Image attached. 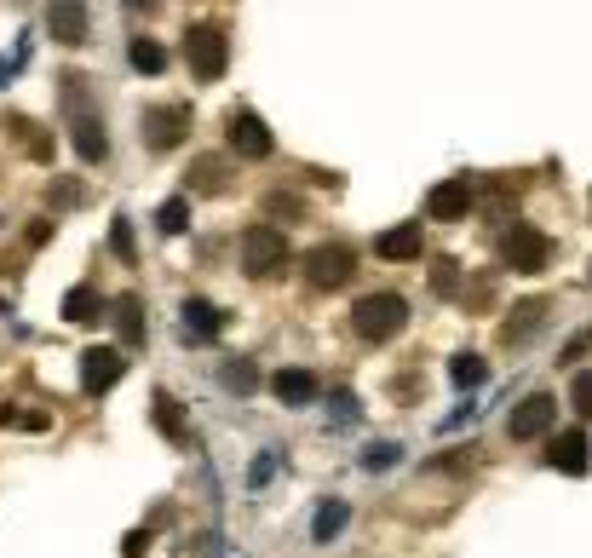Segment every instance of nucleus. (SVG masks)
I'll use <instances>...</instances> for the list:
<instances>
[{"mask_svg": "<svg viewBox=\"0 0 592 558\" xmlns=\"http://www.w3.org/2000/svg\"><path fill=\"white\" fill-rule=\"evenodd\" d=\"M351 323H357L363 340H391L397 328L409 323V305H403V294H368V300H357Z\"/></svg>", "mask_w": 592, "mask_h": 558, "instance_id": "obj_1", "label": "nucleus"}, {"mask_svg": "<svg viewBox=\"0 0 592 558\" xmlns=\"http://www.w3.org/2000/svg\"><path fill=\"white\" fill-rule=\"evenodd\" d=\"M184 52H190V70L202 75V81H219V75H225V58H230V41H225V29L196 24L184 35Z\"/></svg>", "mask_w": 592, "mask_h": 558, "instance_id": "obj_2", "label": "nucleus"}, {"mask_svg": "<svg viewBox=\"0 0 592 558\" xmlns=\"http://www.w3.org/2000/svg\"><path fill=\"white\" fill-rule=\"evenodd\" d=\"M552 420H558V397L535 392V397H524V403H518L512 415H506V438H518V443L547 438V432H552Z\"/></svg>", "mask_w": 592, "mask_h": 558, "instance_id": "obj_3", "label": "nucleus"}, {"mask_svg": "<svg viewBox=\"0 0 592 558\" xmlns=\"http://www.w3.org/2000/svg\"><path fill=\"white\" fill-rule=\"evenodd\" d=\"M501 254H506V265L512 271H541L547 265V254H552V242L535 225H512L506 231V242H501Z\"/></svg>", "mask_w": 592, "mask_h": 558, "instance_id": "obj_4", "label": "nucleus"}, {"mask_svg": "<svg viewBox=\"0 0 592 558\" xmlns=\"http://www.w3.org/2000/svg\"><path fill=\"white\" fill-rule=\"evenodd\" d=\"M242 259H248L253 277H271L276 265L288 259V242H282V231H271V225H253V231L242 236Z\"/></svg>", "mask_w": 592, "mask_h": 558, "instance_id": "obj_5", "label": "nucleus"}, {"mask_svg": "<svg viewBox=\"0 0 592 558\" xmlns=\"http://www.w3.org/2000/svg\"><path fill=\"white\" fill-rule=\"evenodd\" d=\"M184 121H190V110L184 104H156V110H144V144L150 150H173V144L184 139Z\"/></svg>", "mask_w": 592, "mask_h": 558, "instance_id": "obj_6", "label": "nucleus"}, {"mask_svg": "<svg viewBox=\"0 0 592 558\" xmlns=\"http://www.w3.org/2000/svg\"><path fill=\"white\" fill-rule=\"evenodd\" d=\"M305 277L317 282V288H340V282L351 277V248H340V242H322V248H311V259H305Z\"/></svg>", "mask_w": 592, "mask_h": 558, "instance_id": "obj_7", "label": "nucleus"}, {"mask_svg": "<svg viewBox=\"0 0 592 558\" xmlns=\"http://www.w3.org/2000/svg\"><path fill=\"white\" fill-rule=\"evenodd\" d=\"M121 369H127V363H121L115 346H92L87 357H81V386H87V392H110L115 380H121Z\"/></svg>", "mask_w": 592, "mask_h": 558, "instance_id": "obj_8", "label": "nucleus"}, {"mask_svg": "<svg viewBox=\"0 0 592 558\" xmlns=\"http://www.w3.org/2000/svg\"><path fill=\"white\" fill-rule=\"evenodd\" d=\"M547 466H558V472H587V466H592L587 432H581V426H575V432H558L552 449H547Z\"/></svg>", "mask_w": 592, "mask_h": 558, "instance_id": "obj_9", "label": "nucleus"}, {"mask_svg": "<svg viewBox=\"0 0 592 558\" xmlns=\"http://www.w3.org/2000/svg\"><path fill=\"white\" fill-rule=\"evenodd\" d=\"M230 150L236 156H271V133H265V121L242 110V116H230Z\"/></svg>", "mask_w": 592, "mask_h": 558, "instance_id": "obj_10", "label": "nucleus"}, {"mask_svg": "<svg viewBox=\"0 0 592 558\" xmlns=\"http://www.w3.org/2000/svg\"><path fill=\"white\" fill-rule=\"evenodd\" d=\"M466 208H472V185H466V179H449V185H437L432 196H426V213H432V219H466Z\"/></svg>", "mask_w": 592, "mask_h": 558, "instance_id": "obj_11", "label": "nucleus"}, {"mask_svg": "<svg viewBox=\"0 0 592 558\" xmlns=\"http://www.w3.org/2000/svg\"><path fill=\"white\" fill-rule=\"evenodd\" d=\"M219 328H225V311H213L207 300H190V305H184V317H179V334H184V340H196V346H202V340H213Z\"/></svg>", "mask_w": 592, "mask_h": 558, "instance_id": "obj_12", "label": "nucleus"}, {"mask_svg": "<svg viewBox=\"0 0 592 558\" xmlns=\"http://www.w3.org/2000/svg\"><path fill=\"white\" fill-rule=\"evenodd\" d=\"M271 392L282 397L288 409H305V403L317 397V374H311V369H282V374L271 380Z\"/></svg>", "mask_w": 592, "mask_h": 558, "instance_id": "obj_13", "label": "nucleus"}, {"mask_svg": "<svg viewBox=\"0 0 592 558\" xmlns=\"http://www.w3.org/2000/svg\"><path fill=\"white\" fill-rule=\"evenodd\" d=\"M75 150H81V162H104L110 156V139H104V121L87 116V110H75Z\"/></svg>", "mask_w": 592, "mask_h": 558, "instance_id": "obj_14", "label": "nucleus"}, {"mask_svg": "<svg viewBox=\"0 0 592 558\" xmlns=\"http://www.w3.org/2000/svg\"><path fill=\"white\" fill-rule=\"evenodd\" d=\"M374 254L380 259H414L420 254V219H414V225H397V231H386V236H374Z\"/></svg>", "mask_w": 592, "mask_h": 558, "instance_id": "obj_15", "label": "nucleus"}, {"mask_svg": "<svg viewBox=\"0 0 592 558\" xmlns=\"http://www.w3.org/2000/svg\"><path fill=\"white\" fill-rule=\"evenodd\" d=\"M46 29H52L64 47H75V41H87V12H81V6H58V12H46Z\"/></svg>", "mask_w": 592, "mask_h": 558, "instance_id": "obj_16", "label": "nucleus"}, {"mask_svg": "<svg viewBox=\"0 0 592 558\" xmlns=\"http://www.w3.org/2000/svg\"><path fill=\"white\" fill-rule=\"evenodd\" d=\"M345 524H351V507H345V501H328V507H317V518H311V535H317V541H334Z\"/></svg>", "mask_w": 592, "mask_h": 558, "instance_id": "obj_17", "label": "nucleus"}, {"mask_svg": "<svg viewBox=\"0 0 592 558\" xmlns=\"http://www.w3.org/2000/svg\"><path fill=\"white\" fill-rule=\"evenodd\" d=\"M98 305H104V300H98L92 288H69V294H64V317H69V323H92V317H98Z\"/></svg>", "mask_w": 592, "mask_h": 558, "instance_id": "obj_18", "label": "nucleus"}, {"mask_svg": "<svg viewBox=\"0 0 592 558\" xmlns=\"http://www.w3.org/2000/svg\"><path fill=\"white\" fill-rule=\"evenodd\" d=\"M115 328H121V340H127V346H138V340H144V311H138V300L115 305Z\"/></svg>", "mask_w": 592, "mask_h": 558, "instance_id": "obj_19", "label": "nucleus"}, {"mask_svg": "<svg viewBox=\"0 0 592 558\" xmlns=\"http://www.w3.org/2000/svg\"><path fill=\"white\" fill-rule=\"evenodd\" d=\"M449 374H455V386H483L489 363H483V357H472V351H460L455 363H449Z\"/></svg>", "mask_w": 592, "mask_h": 558, "instance_id": "obj_20", "label": "nucleus"}, {"mask_svg": "<svg viewBox=\"0 0 592 558\" xmlns=\"http://www.w3.org/2000/svg\"><path fill=\"white\" fill-rule=\"evenodd\" d=\"M524 317L518 323H506V340H518V334H529V328H541L547 323V300H529V305H518Z\"/></svg>", "mask_w": 592, "mask_h": 558, "instance_id": "obj_21", "label": "nucleus"}, {"mask_svg": "<svg viewBox=\"0 0 592 558\" xmlns=\"http://www.w3.org/2000/svg\"><path fill=\"white\" fill-rule=\"evenodd\" d=\"M161 64H167V52H161L156 41H144V35H138V41H133V70H150V75H156Z\"/></svg>", "mask_w": 592, "mask_h": 558, "instance_id": "obj_22", "label": "nucleus"}, {"mask_svg": "<svg viewBox=\"0 0 592 558\" xmlns=\"http://www.w3.org/2000/svg\"><path fill=\"white\" fill-rule=\"evenodd\" d=\"M570 403H575V415H581V420H592V369H581V374H575Z\"/></svg>", "mask_w": 592, "mask_h": 558, "instance_id": "obj_23", "label": "nucleus"}, {"mask_svg": "<svg viewBox=\"0 0 592 558\" xmlns=\"http://www.w3.org/2000/svg\"><path fill=\"white\" fill-rule=\"evenodd\" d=\"M184 196H173V202H167V208H161V231H184Z\"/></svg>", "mask_w": 592, "mask_h": 558, "instance_id": "obj_24", "label": "nucleus"}, {"mask_svg": "<svg viewBox=\"0 0 592 558\" xmlns=\"http://www.w3.org/2000/svg\"><path fill=\"white\" fill-rule=\"evenodd\" d=\"M225 386H236V392H253V369H248V363L225 369Z\"/></svg>", "mask_w": 592, "mask_h": 558, "instance_id": "obj_25", "label": "nucleus"}, {"mask_svg": "<svg viewBox=\"0 0 592 558\" xmlns=\"http://www.w3.org/2000/svg\"><path fill=\"white\" fill-rule=\"evenodd\" d=\"M391 461H397V455H391V443H380V449H368V455H363L368 472H374V466H391Z\"/></svg>", "mask_w": 592, "mask_h": 558, "instance_id": "obj_26", "label": "nucleus"}, {"mask_svg": "<svg viewBox=\"0 0 592 558\" xmlns=\"http://www.w3.org/2000/svg\"><path fill=\"white\" fill-rule=\"evenodd\" d=\"M115 254H121V259H133V231H127V219L115 225Z\"/></svg>", "mask_w": 592, "mask_h": 558, "instance_id": "obj_27", "label": "nucleus"}, {"mask_svg": "<svg viewBox=\"0 0 592 558\" xmlns=\"http://www.w3.org/2000/svg\"><path fill=\"white\" fill-rule=\"evenodd\" d=\"M432 282H437V288H443V294H449V288H455V265L443 259V265H437V271H432Z\"/></svg>", "mask_w": 592, "mask_h": 558, "instance_id": "obj_28", "label": "nucleus"}]
</instances>
